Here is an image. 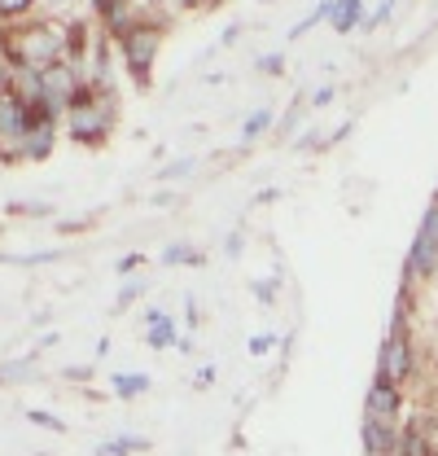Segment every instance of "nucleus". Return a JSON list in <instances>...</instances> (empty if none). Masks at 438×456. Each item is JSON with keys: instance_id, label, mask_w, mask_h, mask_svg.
<instances>
[{"instance_id": "nucleus-1", "label": "nucleus", "mask_w": 438, "mask_h": 456, "mask_svg": "<svg viewBox=\"0 0 438 456\" xmlns=\"http://www.w3.org/2000/svg\"><path fill=\"white\" fill-rule=\"evenodd\" d=\"M0 61L9 70H49L57 61H66V22H18V27H0Z\"/></svg>"}, {"instance_id": "nucleus-2", "label": "nucleus", "mask_w": 438, "mask_h": 456, "mask_svg": "<svg viewBox=\"0 0 438 456\" xmlns=\"http://www.w3.org/2000/svg\"><path fill=\"white\" fill-rule=\"evenodd\" d=\"M66 123V136L79 141V145H106L114 123H118V97L110 84H84L79 97L66 106L61 114Z\"/></svg>"}, {"instance_id": "nucleus-3", "label": "nucleus", "mask_w": 438, "mask_h": 456, "mask_svg": "<svg viewBox=\"0 0 438 456\" xmlns=\"http://www.w3.org/2000/svg\"><path fill=\"white\" fill-rule=\"evenodd\" d=\"M163 49V22L158 18H145V22H136L132 31H123L118 36V53H123V66H127V75L145 88L150 84V75H154V57Z\"/></svg>"}, {"instance_id": "nucleus-4", "label": "nucleus", "mask_w": 438, "mask_h": 456, "mask_svg": "<svg viewBox=\"0 0 438 456\" xmlns=\"http://www.w3.org/2000/svg\"><path fill=\"white\" fill-rule=\"evenodd\" d=\"M377 373L390 378L399 391L412 382V373H417V351H412V334H408V325H403V303H399V312H394V321H390V334L382 342V360H377Z\"/></svg>"}, {"instance_id": "nucleus-5", "label": "nucleus", "mask_w": 438, "mask_h": 456, "mask_svg": "<svg viewBox=\"0 0 438 456\" xmlns=\"http://www.w3.org/2000/svg\"><path fill=\"white\" fill-rule=\"evenodd\" d=\"M438 273V207L421 216V228L408 246V264H403V281H430Z\"/></svg>"}, {"instance_id": "nucleus-6", "label": "nucleus", "mask_w": 438, "mask_h": 456, "mask_svg": "<svg viewBox=\"0 0 438 456\" xmlns=\"http://www.w3.org/2000/svg\"><path fill=\"white\" fill-rule=\"evenodd\" d=\"M31 123V106H22L13 93H0V159L22 163V132Z\"/></svg>"}, {"instance_id": "nucleus-7", "label": "nucleus", "mask_w": 438, "mask_h": 456, "mask_svg": "<svg viewBox=\"0 0 438 456\" xmlns=\"http://www.w3.org/2000/svg\"><path fill=\"white\" fill-rule=\"evenodd\" d=\"M57 145V114H49L45 106H31V123L22 132V159L27 163H40L49 159Z\"/></svg>"}, {"instance_id": "nucleus-8", "label": "nucleus", "mask_w": 438, "mask_h": 456, "mask_svg": "<svg viewBox=\"0 0 438 456\" xmlns=\"http://www.w3.org/2000/svg\"><path fill=\"white\" fill-rule=\"evenodd\" d=\"M364 417H377V421H390V426H403V391L390 382V378H373L369 395H364Z\"/></svg>"}, {"instance_id": "nucleus-9", "label": "nucleus", "mask_w": 438, "mask_h": 456, "mask_svg": "<svg viewBox=\"0 0 438 456\" xmlns=\"http://www.w3.org/2000/svg\"><path fill=\"white\" fill-rule=\"evenodd\" d=\"M394 439H399V426L377 421V417H364V452L369 456H390Z\"/></svg>"}, {"instance_id": "nucleus-10", "label": "nucleus", "mask_w": 438, "mask_h": 456, "mask_svg": "<svg viewBox=\"0 0 438 456\" xmlns=\"http://www.w3.org/2000/svg\"><path fill=\"white\" fill-rule=\"evenodd\" d=\"M145 321H150V325H145V342H150L154 351H163V346H180V338H175V321H171L166 312H150Z\"/></svg>"}, {"instance_id": "nucleus-11", "label": "nucleus", "mask_w": 438, "mask_h": 456, "mask_svg": "<svg viewBox=\"0 0 438 456\" xmlns=\"http://www.w3.org/2000/svg\"><path fill=\"white\" fill-rule=\"evenodd\" d=\"M328 22H333L337 36H346V31H355L364 22V4L360 0H333V18Z\"/></svg>"}, {"instance_id": "nucleus-12", "label": "nucleus", "mask_w": 438, "mask_h": 456, "mask_svg": "<svg viewBox=\"0 0 438 456\" xmlns=\"http://www.w3.org/2000/svg\"><path fill=\"white\" fill-rule=\"evenodd\" d=\"M36 4H40V0H0V27L31 22V18H36Z\"/></svg>"}, {"instance_id": "nucleus-13", "label": "nucleus", "mask_w": 438, "mask_h": 456, "mask_svg": "<svg viewBox=\"0 0 438 456\" xmlns=\"http://www.w3.org/2000/svg\"><path fill=\"white\" fill-rule=\"evenodd\" d=\"M114 391L123 399H136L150 391V378H145V373H118V378H114Z\"/></svg>"}, {"instance_id": "nucleus-14", "label": "nucleus", "mask_w": 438, "mask_h": 456, "mask_svg": "<svg viewBox=\"0 0 438 456\" xmlns=\"http://www.w3.org/2000/svg\"><path fill=\"white\" fill-rule=\"evenodd\" d=\"M163 264H171V268H180V264H202V250H193V246H171V250H163Z\"/></svg>"}, {"instance_id": "nucleus-15", "label": "nucleus", "mask_w": 438, "mask_h": 456, "mask_svg": "<svg viewBox=\"0 0 438 456\" xmlns=\"http://www.w3.org/2000/svg\"><path fill=\"white\" fill-rule=\"evenodd\" d=\"M268 127H272V110H255L250 118H246L241 136H246V141H255V136H259V132H268Z\"/></svg>"}, {"instance_id": "nucleus-16", "label": "nucleus", "mask_w": 438, "mask_h": 456, "mask_svg": "<svg viewBox=\"0 0 438 456\" xmlns=\"http://www.w3.org/2000/svg\"><path fill=\"white\" fill-rule=\"evenodd\" d=\"M272 346H276L272 334H255V338H250V351H255V355H268Z\"/></svg>"}, {"instance_id": "nucleus-17", "label": "nucleus", "mask_w": 438, "mask_h": 456, "mask_svg": "<svg viewBox=\"0 0 438 456\" xmlns=\"http://www.w3.org/2000/svg\"><path fill=\"white\" fill-rule=\"evenodd\" d=\"M27 417H31V421H40V426H45V430H61V421H57L53 412H40V408H31V412H27Z\"/></svg>"}, {"instance_id": "nucleus-18", "label": "nucleus", "mask_w": 438, "mask_h": 456, "mask_svg": "<svg viewBox=\"0 0 438 456\" xmlns=\"http://www.w3.org/2000/svg\"><path fill=\"white\" fill-rule=\"evenodd\" d=\"M259 66H264L268 75H280V70H285V57H280V53H272V57H264Z\"/></svg>"}, {"instance_id": "nucleus-19", "label": "nucleus", "mask_w": 438, "mask_h": 456, "mask_svg": "<svg viewBox=\"0 0 438 456\" xmlns=\"http://www.w3.org/2000/svg\"><path fill=\"white\" fill-rule=\"evenodd\" d=\"M193 167H198V159H184V163L166 167V171H163V180H171V175H184V171H193Z\"/></svg>"}, {"instance_id": "nucleus-20", "label": "nucleus", "mask_w": 438, "mask_h": 456, "mask_svg": "<svg viewBox=\"0 0 438 456\" xmlns=\"http://www.w3.org/2000/svg\"><path fill=\"white\" fill-rule=\"evenodd\" d=\"M136 294H141V285H136V281H132V285H123V294H118V307H127V303H132Z\"/></svg>"}, {"instance_id": "nucleus-21", "label": "nucleus", "mask_w": 438, "mask_h": 456, "mask_svg": "<svg viewBox=\"0 0 438 456\" xmlns=\"http://www.w3.org/2000/svg\"><path fill=\"white\" fill-rule=\"evenodd\" d=\"M136 264H141V255H127V259H118V273H132Z\"/></svg>"}, {"instance_id": "nucleus-22", "label": "nucleus", "mask_w": 438, "mask_h": 456, "mask_svg": "<svg viewBox=\"0 0 438 456\" xmlns=\"http://www.w3.org/2000/svg\"><path fill=\"white\" fill-rule=\"evenodd\" d=\"M312 102H316V106H328V102H333V88H320V93H316Z\"/></svg>"}, {"instance_id": "nucleus-23", "label": "nucleus", "mask_w": 438, "mask_h": 456, "mask_svg": "<svg viewBox=\"0 0 438 456\" xmlns=\"http://www.w3.org/2000/svg\"><path fill=\"white\" fill-rule=\"evenodd\" d=\"M45 4H49V9H57V13H66V9H70L75 0H45Z\"/></svg>"}, {"instance_id": "nucleus-24", "label": "nucleus", "mask_w": 438, "mask_h": 456, "mask_svg": "<svg viewBox=\"0 0 438 456\" xmlns=\"http://www.w3.org/2000/svg\"><path fill=\"white\" fill-rule=\"evenodd\" d=\"M434 378H438V355H434Z\"/></svg>"}, {"instance_id": "nucleus-25", "label": "nucleus", "mask_w": 438, "mask_h": 456, "mask_svg": "<svg viewBox=\"0 0 438 456\" xmlns=\"http://www.w3.org/2000/svg\"><path fill=\"white\" fill-rule=\"evenodd\" d=\"M434 207H438V189H434Z\"/></svg>"}]
</instances>
